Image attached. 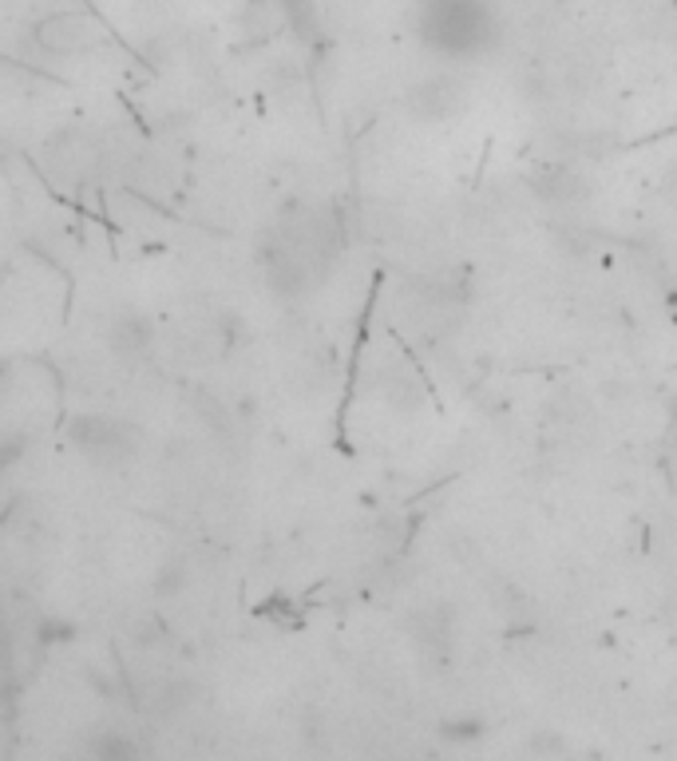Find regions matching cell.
Returning <instances> with one entry per match:
<instances>
[{"label":"cell","instance_id":"cell-1","mask_svg":"<svg viewBox=\"0 0 677 761\" xmlns=\"http://www.w3.org/2000/svg\"><path fill=\"white\" fill-rule=\"evenodd\" d=\"M72 453L96 472H128L143 453V433L135 421L111 413H79L68 421Z\"/></svg>","mask_w":677,"mask_h":761},{"label":"cell","instance_id":"cell-2","mask_svg":"<svg viewBox=\"0 0 677 761\" xmlns=\"http://www.w3.org/2000/svg\"><path fill=\"white\" fill-rule=\"evenodd\" d=\"M424 36L451 56L483 48L491 36V9L483 0H428L424 4Z\"/></svg>","mask_w":677,"mask_h":761},{"label":"cell","instance_id":"cell-4","mask_svg":"<svg viewBox=\"0 0 677 761\" xmlns=\"http://www.w3.org/2000/svg\"><path fill=\"white\" fill-rule=\"evenodd\" d=\"M40 159H44V167L48 171H56V178L79 183V178H91V171L99 167V159H108V155H103V148H99L88 131L68 128V131H56V135L44 143Z\"/></svg>","mask_w":677,"mask_h":761},{"label":"cell","instance_id":"cell-3","mask_svg":"<svg viewBox=\"0 0 677 761\" xmlns=\"http://www.w3.org/2000/svg\"><path fill=\"white\" fill-rule=\"evenodd\" d=\"M32 40L36 48L52 59H72V56H84L99 44V24L88 17V12H72V9H59L48 12L44 20L32 24Z\"/></svg>","mask_w":677,"mask_h":761},{"label":"cell","instance_id":"cell-5","mask_svg":"<svg viewBox=\"0 0 677 761\" xmlns=\"http://www.w3.org/2000/svg\"><path fill=\"white\" fill-rule=\"evenodd\" d=\"M108 349L123 361V366H135L155 349V326H151L148 314L123 306L116 317L108 322Z\"/></svg>","mask_w":677,"mask_h":761}]
</instances>
